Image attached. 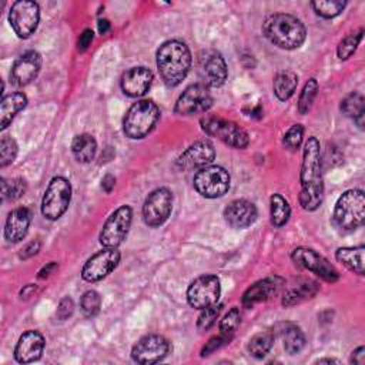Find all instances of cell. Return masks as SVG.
<instances>
[{
    "mask_svg": "<svg viewBox=\"0 0 365 365\" xmlns=\"http://www.w3.org/2000/svg\"><path fill=\"white\" fill-rule=\"evenodd\" d=\"M299 205L305 211H315L324 200V177L321 145L317 137H308L304 144L299 171Z\"/></svg>",
    "mask_w": 365,
    "mask_h": 365,
    "instance_id": "6da1fadb",
    "label": "cell"
},
{
    "mask_svg": "<svg viewBox=\"0 0 365 365\" xmlns=\"http://www.w3.org/2000/svg\"><path fill=\"white\" fill-rule=\"evenodd\" d=\"M191 61V51L181 40L164 41L155 54L160 77L168 87L178 86L187 77Z\"/></svg>",
    "mask_w": 365,
    "mask_h": 365,
    "instance_id": "7a4b0ae2",
    "label": "cell"
},
{
    "mask_svg": "<svg viewBox=\"0 0 365 365\" xmlns=\"http://www.w3.org/2000/svg\"><path fill=\"white\" fill-rule=\"evenodd\" d=\"M262 33L274 46L284 50L301 47L307 37L304 23L288 13H274L268 16L262 24Z\"/></svg>",
    "mask_w": 365,
    "mask_h": 365,
    "instance_id": "3957f363",
    "label": "cell"
},
{
    "mask_svg": "<svg viewBox=\"0 0 365 365\" xmlns=\"http://www.w3.org/2000/svg\"><path fill=\"white\" fill-rule=\"evenodd\" d=\"M365 221V194L359 188L344 191L332 211V225L341 234L359 228Z\"/></svg>",
    "mask_w": 365,
    "mask_h": 365,
    "instance_id": "277c9868",
    "label": "cell"
},
{
    "mask_svg": "<svg viewBox=\"0 0 365 365\" xmlns=\"http://www.w3.org/2000/svg\"><path fill=\"white\" fill-rule=\"evenodd\" d=\"M160 120V108L153 100H138L125 113L123 118V131L131 140L147 137Z\"/></svg>",
    "mask_w": 365,
    "mask_h": 365,
    "instance_id": "5b68a950",
    "label": "cell"
},
{
    "mask_svg": "<svg viewBox=\"0 0 365 365\" xmlns=\"http://www.w3.org/2000/svg\"><path fill=\"white\" fill-rule=\"evenodd\" d=\"M200 125L207 135L215 137L232 148L244 150L250 144L248 133L242 127L220 115L205 114L204 117H201Z\"/></svg>",
    "mask_w": 365,
    "mask_h": 365,
    "instance_id": "8992f818",
    "label": "cell"
},
{
    "mask_svg": "<svg viewBox=\"0 0 365 365\" xmlns=\"http://www.w3.org/2000/svg\"><path fill=\"white\" fill-rule=\"evenodd\" d=\"M71 201V184L67 178L53 177L41 198V214L48 221L58 220L68 208Z\"/></svg>",
    "mask_w": 365,
    "mask_h": 365,
    "instance_id": "52a82bcc",
    "label": "cell"
},
{
    "mask_svg": "<svg viewBox=\"0 0 365 365\" xmlns=\"http://www.w3.org/2000/svg\"><path fill=\"white\" fill-rule=\"evenodd\" d=\"M192 184L200 195L205 198H220L228 192L231 177L224 167L210 164L195 173Z\"/></svg>",
    "mask_w": 365,
    "mask_h": 365,
    "instance_id": "ba28073f",
    "label": "cell"
},
{
    "mask_svg": "<svg viewBox=\"0 0 365 365\" xmlns=\"http://www.w3.org/2000/svg\"><path fill=\"white\" fill-rule=\"evenodd\" d=\"M131 221H133V208L127 204L118 207L106 220L98 237L100 244L103 247L117 248L125 240L128 230L131 227Z\"/></svg>",
    "mask_w": 365,
    "mask_h": 365,
    "instance_id": "9c48e42d",
    "label": "cell"
},
{
    "mask_svg": "<svg viewBox=\"0 0 365 365\" xmlns=\"http://www.w3.org/2000/svg\"><path fill=\"white\" fill-rule=\"evenodd\" d=\"M221 295V282L217 275L204 274L197 277L187 288V301L195 309L218 304Z\"/></svg>",
    "mask_w": 365,
    "mask_h": 365,
    "instance_id": "30bf717a",
    "label": "cell"
},
{
    "mask_svg": "<svg viewBox=\"0 0 365 365\" xmlns=\"http://www.w3.org/2000/svg\"><path fill=\"white\" fill-rule=\"evenodd\" d=\"M9 21L13 31L20 38H29L38 26L40 7L31 0H17L9 11Z\"/></svg>",
    "mask_w": 365,
    "mask_h": 365,
    "instance_id": "8fae6325",
    "label": "cell"
},
{
    "mask_svg": "<svg viewBox=\"0 0 365 365\" xmlns=\"http://www.w3.org/2000/svg\"><path fill=\"white\" fill-rule=\"evenodd\" d=\"M173 201H174L173 192L167 187H160L153 190L147 195L143 205L144 222L151 228H157L163 225L168 220L173 211Z\"/></svg>",
    "mask_w": 365,
    "mask_h": 365,
    "instance_id": "7c38bea8",
    "label": "cell"
},
{
    "mask_svg": "<svg viewBox=\"0 0 365 365\" xmlns=\"http://www.w3.org/2000/svg\"><path fill=\"white\" fill-rule=\"evenodd\" d=\"M291 259L297 267L311 271L327 282H335L339 278V272L336 271V268L325 257H322L312 248L298 247L292 250Z\"/></svg>",
    "mask_w": 365,
    "mask_h": 365,
    "instance_id": "4fadbf2b",
    "label": "cell"
},
{
    "mask_svg": "<svg viewBox=\"0 0 365 365\" xmlns=\"http://www.w3.org/2000/svg\"><path fill=\"white\" fill-rule=\"evenodd\" d=\"M212 106V96L210 88L202 83L188 86L177 98L174 111L178 115L205 114Z\"/></svg>",
    "mask_w": 365,
    "mask_h": 365,
    "instance_id": "5bb4252c",
    "label": "cell"
},
{
    "mask_svg": "<svg viewBox=\"0 0 365 365\" xmlns=\"http://www.w3.org/2000/svg\"><path fill=\"white\" fill-rule=\"evenodd\" d=\"M197 68L202 84H205L208 88L221 87L228 77V68L224 57L221 56V53L212 48L202 50L198 54Z\"/></svg>",
    "mask_w": 365,
    "mask_h": 365,
    "instance_id": "9a60e30c",
    "label": "cell"
},
{
    "mask_svg": "<svg viewBox=\"0 0 365 365\" xmlns=\"http://www.w3.org/2000/svg\"><path fill=\"white\" fill-rule=\"evenodd\" d=\"M171 352V342L158 334H150L140 338L133 349L131 358L137 364L150 365L163 361Z\"/></svg>",
    "mask_w": 365,
    "mask_h": 365,
    "instance_id": "2e32d148",
    "label": "cell"
},
{
    "mask_svg": "<svg viewBox=\"0 0 365 365\" xmlns=\"http://www.w3.org/2000/svg\"><path fill=\"white\" fill-rule=\"evenodd\" d=\"M120 251L117 248L103 247L93 254L81 268V278L87 282H97L111 274L120 262Z\"/></svg>",
    "mask_w": 365,
    "mask_h": 365,
    "instance_id": "e0dca14e",
    "label": "cell"
},
{
    "mask_svg": "<svg viewBox=\"0 0 365 365\" xmlns=\"http://www.w3.org/2000/svg\"><path fill=\"white\" fill-rule=\"evenodd\" d=\"M215 158V148L210 140H197L188 145L177 158L175 165L181 170L202 168L210 165Z\"/></svg>",
    "mask_w": 365,
    "mask_h": 365,
    "instance_id": "ac0fdd59",
    "label": "cell"
},
{
    "mask_svg": "<svg viewBox=\"0 0 365 365\" xmlns=\"http://www.w3.org/2000/svg\"><path fill=\"white\" fill-rule=\"evenodd\" d=\"M41 63L43 60L38 51L36 50L24 51L11 66L10 81L17 87L30 84L38 76Z\"/></svg>",
    "mask_w": 365,
    "mask_h": 365,
    "instance_id": "d6986e66",
    "label": "cell"
},
{
    "mask_svg": "<svg viewBox=\"0 0 365 365\" xmlns=\"http://www.w3.org/2000/svg\"><path fill=\"white\" fill-rule=\"evenodd\" d=\"M225 222L232 228H247L257 221L258 211L254 202L245 198H237L228 202L222 211Z\"/></svg>",
    "mask_w": 365,
    "mask_h": 365,
    "instance_id": "ffe728a7",
    "label": "cell"
},
{
    "mask_svg": "<svg viewBox=\"0 0 365 365\" xmlns=\"http://www.w3.org/2000/svg\"><path fill=\"white\" fill-rule=\"evenodd\" d=\"M153 73L150 68L144 67V66H137V67H131L127 71L123 73L121 76V90L125 96L137 98L144 96L151 84H153Z\"/></svg>",
    "mask_w": 365,
    "mask_h": 365,
    "instance_id": "44dd1931",
    "label": "cell"
},
{
    "mask_svg": "<svg viewBox=\"0 0 365 365\" xmlns=\"http://www.w3.org/2000/svg\"><path fill=\"white\" fill-rule=\"evenodd\" d=\"M44 345V336L36 329H29L20 335L14 346V359L20 364L34 362L41 356Z\"/></svg>",
    "mask_w": 365,
    "mask_h": 365,
    "instance_id": "7402d4cb",
    "label": "cell"
},
{
    "mask_svg": "<svg viewBox=\"0 0 365 365\" xmlns=\"http://www.w3.org/2000/svg\"><path fill=\"white\" fill-rule=\"evenodd\" d=\"M282 287V279L278 277H268L258 279L252 285H250L245 292L242 294V305L247 308L254 307L258 302L267 301L278 294V291Z\"/></svg>",
    "mask_w": 365,
    "mask_h": 365,
    "instance_id": "603a6c76",
    "label": "cell"
},
{
    "mask_svg": "<svg viewBox=\"0 0 365 365\" xmlns=\"http://www.w3.org/2000/svg\"><path fill=\"white\" fill-rule=\"evenodd\" d=\"M30 222L31 212L27 207H17L11 210L4 224V238L7 240V242L16 244L21 241L29 231Z\"/></svg>",
    "mask_w": 365,
    "mask_h": 365,
    "instance_id": "cb8c5ba5",
    "label": "cell"
},
{
    "mask_svg": "<svg viewBox=\"0 0 365 365\" xmlns=\"http://www.w3.org/2000/svg\"><path fill=\"white\" fill-rule=\"evenodd\" d=\"M27 106V97L24 93L16 91L4 96L0 103V128L6 130L13 118Z\"/></svg>",
    "mask_w": 365,
    "mask_h": 365,
    "instance_id": "d4e9b609",
    "label": "cell"
},
{
    "mask_svg": "<svg viewBox=\"0 0 365 365\" xmlns=\"http://www.w3.org/2000/svg\"><path fill=\"white\" fill-rule=\"evenodd\" d=\"M318 289H319L318 282H315L312 279H302V281L291 285L285 291L281 304L284 307H287V308L288 307H294V305H297V304H299L302 301H307V299L315 297Z\"/></svg>",
    "mask_w": 365,
    "mask_h": 365,
    "instance_id": "484cf974",
    "label": "cell"
},
{
    "mask_svg": "<svg viewBox=\"0 0 365 365\" xmlns=\"http://www.w3.org/2000/svg\"><path fill=\"white\" fill-rule=\"evenodd\" d=\"M364 245L358 247H342L338 248L335 252V258L338 262H341L344 267H346L349 271L364 275L365 265H364Z\"/></svg>",
    "mask_w": 365,
    "mask_h": 365,
    "instance_id": "4316f807",
    "label": "cell"
},
{
    "mask_svg": "<svg viewBox=\"0 0 365 365\" xmlns=\"http://www.w3.org/2000/svg\"><path fill=\"white\" fill-rule=\"evenodd\" d=\"M298 86V76L292 70H281L275 74L272 88L278 100L287 101L292 97Z\"/></svg>",
    "mask_w": 365,
    "mask_h": 365,
    "instance_id": "83f0119b",
    "label": "cell"
},
{
    "mask_svg": "<svg viewBox=\"0 0 365 365\" xmlns=\"http://www.w3.org/2000/svg\"><path fill=\"white\" fill-rule=\"evenodd\" d=\"M71 153L78 163H90L97 153V141L91 134H77L71 141Z\"/></svg>",
    "mask_w": 365,
    "mask_h": 365,
    "instance_id": "f1b7e54d",
    "label": "cell"
},
{
    "mask_svg": "<svg viewBox=\"0 0 365 365\" xmlns=\"http://www.w3.org/2000/svg\"><path fill=\"white\" fill-rule=\"evenodd\" d=\"M341 111L352 118L356 125L362 130L364 128V115H365V100L364 96L358 91L349 93L342 101H341Z\"/></svg>",
    "mask_w": 365,
    "mask_h": 365,
    "instance_id": "f546056e",
    "label": "cell"
},
{
    "mask_svg": "<svg viewBox=\"0 0 365 365\" xmlns=\"http://www.w3.org/2000/svg\"><path fill=\"white\" fill-rule=\"evenodd\" d=\"M284 349L289 355L299 354L305 346V335L301 328L295 324H285L281 329Z\"/></svg>",
    "mask_w": 365,
    "mask_h": 365,
    "instance_id": "4dcf8cb0",
    "label": "cell"
},
{
    "mask_svg": "<svg viewBox=\"0 0 365 365\" xmlns=\"http://www.w3.org/2000/svg\"><path fill=\"white\" fill-rule=\"evenodd\" d=\"M269 217H271V224L277 228L284 227L291 217L289 202L278 192L269 197Z\"/></svg>",
    "mask_w": 365,
    "mask_h": 365,
    "instance_id": "1f68e13d",
    "label": "cell"
},
{
    "mask_svg": "<svg viewBox=\"0 0 365 365\" xmlns=\"http://www.w3.org/2000/svg\"><path fill=\"white\" fill-rule=\"evenodd\" d=\"M272 344H274V332L262 331V332L255 334L248 341L247 349H248L251 356H254L257 359H261V358H264L271 351Z\"/></svg>",
    "mask_w": 365,
    "mask_h": 365,
    "instance_id": "d6a6232c",
    "label": "cell"
},
{
    "mask_svg": "<svg viewBox=\"0 0 365 365\" xmlns=\"http://www.w3.org/2000/svg\"><path fill=\"white\" fill-rule=\"evenodd\" d=\"M317 93H318V81L315 78H309L304 87H302V91L299 94V98H298V104H297V110L299 114H307L312 104H314V100L317 97Z\"/></svg>",
    "mask_w": 365,
    "mask_h": 365,
    "instance_id": "836d02e7",
    "label": "cell"
},
{
    "mask_svg": "<svg viewBox=\"0 0 365 365\" xmlns=\"http://www.w3.org/2000/svg\"><path fill=\"white\" fill-rule=\"evenodd\" d=\"M346 6V1L342 0H317L311 3V7L314 11L324 17V19H332L338 16Z\"/></svg>",
    "mask_w": 365,
    "mask_h": 365,
    "instance_id": "e575fe53",
    "label": "cell"
},
{
    "mask_svg": "<svg viewBox=\"0 0 365 365\" xmlns=\"http://www.w3.org/2000/svg\"><path fill=\"white\" fill-rule=\"evenodd\" d=\"M362 34H364V29L361 27L359 30L346 34V36L339 41V44H338V47H336V54H338V57H339L341 60H346V58H349V57L355 53L356 47L359 46V43H361V40H362Z\"/></svg>",
    "mask_w": 365,
    "mask_h": 365,
    "instance_id": "d590c367",
    "label": "cell"
},
{
    "mask_svg": "<svg viewBox=\"0 0 365 365\" xmlns=\"http://www.w3.org/2000/svg\"><path fill=\"white\" fill-rule=\"evenodd\" d=\"M27 190V184L21 177H16L7 182L4 178H1V197L3 200H19L21 195H24Z\"/></svg>",
    "mask_w": 365,
    "mask_h": 365,
    "instance_id": "8d00e7d4",
    "label": "cell"
},
{
    "mask_svg": "<svg viewBox=\"0 0 365 365\" xmlns=\"http://www.w3.org/2000/svg\"><path fill=\"white\" fill-rule=\"evenodd\" d=\"M80 308L87 318L97 315L101 308V295L94 289L86 291L80 298Z\"/></svg>",
    "mask_w": 365,
    "mask_h": 365,
    "instance_id": "74e56055",
    "label": "cell"
},
{
    "mask_svg": "<svg viewBox=\"0 0 365 365\" xmlns=\"http://www.w3.org/2000/svg\"><path fill=\"white\" fill-rule=\"evenodd\" d=\"M17 143L11 135H3L0 141V167L4 168L11 164L17 157Z\"/></svg>",
    "mask_w": 365,
    "mask_h": 365,
    "instance_id": "f35d334b",
    "label": "cell"
},
{
    "mask_svg": "<svg viewBox=\"0 0 365 365\" xmlns=\"http://www.w3.org/2000/svg\"><path fill=\"white\" fill-rule=\"evenodd\" d=\"M240 321H241L240 309H238L237 307H232V308L222 317V319L220 321V325H218L220 334L232 338L235 329H237L238 325H240Z\"/></svg>",
    "mask_w": 365,
    "mask_h": 365,
    "instance_id": "ab89813d",
    "label": "cell"
},
{
    "mask_svg": "<svg viewBox=\"0 0 365 365\" xmlns=\"http://www.w3.org/2000/svg\"><path fill=\"white\" fill-rule=\"evenodd\" d=\"M221 309H222L221 304H215V305H211V307H207V308L201 309V314L198 315V321H197L198 329L200 331L210 329L214 325L215 319L218 318Z\"/></svg>",
    "mask_w": 365,
    "mask_h": 365,
    "instance_id": "60d3db41",
    "label": "cell"
},
{
    "mask_svg": "<svg viewBox=\"0 0 365 365\" xmlns=\"http://www.w3.org/2000/svg\"><path fill=\"white\" fill-rule=\"evenodd\" d=\"M304 140V127L301 124H294L291 125L287 133L282 137V144L288 148V150H298L301 143Z\"/></svg>",
    "mask_w": 365,
    "mask_h": 365,
    "instance_id": "b9f144b4",
    "label": "cell"
},
{
    "mask_svg": "<svg viewBox=\"0 0 365 365\" xmlns=\"http://www.w3.org/2000/svg\"><path fill=\"white\" fill-rule=\"evenodd\" d=\"M231 339V336H227V335H222L220 334L218 336H212L205 345L204 348L201 349V356H208L210 354H212L214 351L220 349L221 346H224L225 344H228Z\"/></svg>",
    "mask_w": 365,
    "mask_h": 365,
    "instance_id": "7bdbcfd3",
    "label": "cell"
},
{
    "mask_svg": "<svg viewBox=\"0 0 365 365\" xmlns=\"http://www.w3.org/2000/svg\"><path fill=\"white\" fill-rule=\"evenodd\" d=\"M73 311H74V302L70 297H64L60 299L58 305H57V311H56V315L60 321H66L68 319L71 315H73Z\"/></svg>",
    "mask_w": 365,
    "mask_h": 365,
    "instance_id": "ee69618b",
    "label": "cell"
},
{
    "mask_svg": "<svg viewBox=\"0 0 365 365\" xmlns=\"http://www.w3.org/2000/svg\"><path fill=\"white\" fill-rule=\"evenodd\" d=\"M93 38H94V33H93L91 29L83 30V33L80 34L78 41H77V48H78V51H86V50L91 46Z\"/></svg>",
    "mask_w": 365,
    "mask_h": 365,
    "instance_id": "f6af8a7d",
    "label": "cell"
},
{
    "mask_svg": "<svg viewBox=\"0 0 365 365\" xmlns=\"http://www.w3.org/2000/svg\"><path fill=\"white\" fill-rule=\"evenodd\" d=\"M40 247H41V242L38 240H34V241H30L20 252V258L21 259H29L31 258L33 255H36L38 251H40Z\"/></svg>",
    "mask_w": 365,
    "mask_h": 365,
    "instance_id": "bcb514c9",
    "label": "cell"
},
{
    "mask_svg": "<svg viewBox=\"0 0 365 365\" xmlns=\"http://www.w3.org/2000/svg\"><path fill=\"white\" fill-rule=\"evenodd\" d=\"M349 362L351 364H356V365H364L365 364V348L364 346H358L355 351H352Z\"/></svg>",
    "mask_w": 365,
    "mask_h": 365,
    "instance_id": "7dc6e473",
    "label": "cell"
},
{
    "mask_svg": "<svg viewBox=\"0 0 365 365\" xmlns=\"http://www.w3.org/2000/svg\"><path fill=\"white\" fill-rule=\"evenodd\" d=\"M114 185H115V177L111 175V174H106L101 180V188L108 194V192L113 191Z\"/></svg>",
    "mask_w": 365,
    "mask_h": 365,
    "instance_id": "c3c4849f",
    "label": "cell"
},
{
    "mask_svg": "<svg viewBox=\"0 0 365 365\" xmlns=\"http://www.w3.org/2000/svg\"><path fill=\"white\" fill-rule=\"evenodd\" d=\"M57 267H58V265H57V262L51 261V262H48L47 265H44V267H43V268L38 271V275H37V277H38L40 279H43V278H47L50 274H53V272L57 269Z\"/></svg>",
    "mask_w": 365,
    "mask_h": 365,
    "instance_id": "681fc988",
    "label": "cell"
},
{
    "mask_svg": "<svg viewBox=\"0 0 365 365\" xmlns=\"http://www.w3.org/2000/svg\"><path fill=\"white\" fill-rule=\"evenodd\" d=\"M110 27H111V24H110V21L107 19H100L98 23H97V29H98V33L101 36L107 34L110 31Z\"/></svg>",
    "mask_w": 365,
    "mask_h": 365,
    "instance_id": "f907efd6",
    "label": "cell"
},
{
    "mask_svg": "<svg viewBox=\"0 0 365 365\" xmlns=\"http://www.w3.org/2000/svg\"><path fill=\"white\" fill-rule=\"evenodd\" d=\"M36 289V287L33 285V284H29V285H26L23 289H21V292H20V295H21V298L24 297V298H29L31 294H33V291Z\"/></svg>",
    "mask_w": 365,
    "mask_h": 365,
    "instance_id": "816d5d0a",
    "label": "cell"
},
{
    "mask_svg": "<svg viewBox=\"0 0 365 365\" xmlns=\"http://www.w3.org/2000/svg\"><path fill=\"white\" fill-rule=\"evenodd\" d=\"M324 362H328V364L335 362V364H338L339 361H338V359H334V358H321V359H318V361H317V364H324Z\"/></svg>",
    "mask_w": 365,
    "mask_h": 365,
    "instance_id": "f5cc1de1",
    "label": "cell"
}]
</instances>
